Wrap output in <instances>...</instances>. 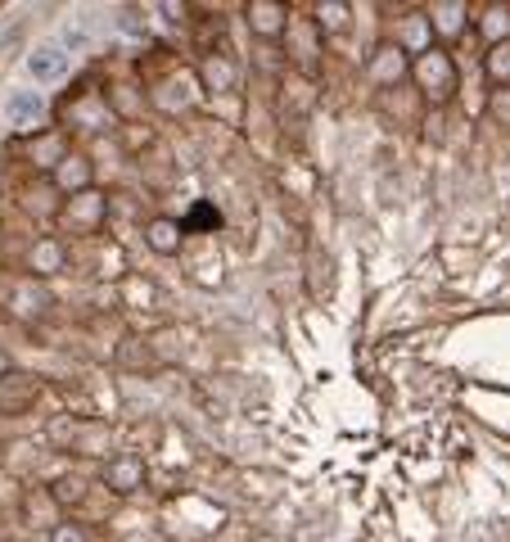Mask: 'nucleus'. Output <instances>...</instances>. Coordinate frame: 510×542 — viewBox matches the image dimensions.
<instances>
[{
    "label": "nucleus",
    "mask_w": 510,
    "mask_h": 542,
    "mask_svg": "<svg viewBox=\"0 0 510 542\" xmlns=\"http://www.w3.org/2000/svg\"><path fill=\"white\" fill-rule=\"evenodd\" d=\"M54 542H82V538H78V533H72V529H63V533H59Z\"/></svg>",
    "instance_id": "10"
},
{
    "label": "nucleus",
    "mask_w": 510,
    "mask_h": 542,
    "mask_svg": "<svg viewBox=\"0 0 510 542\" xmlns=\"http://www.w3.org/2000/svg\"><path fill=\"white\" fill-rule=\"evenodd\" d=\"M136 474H140V470H136V465H131V461H122V465H113V480H118V484H122V489H118V493H131V484H136Z\"/></svg>",
    "instance_id": "5"
},
{
    "label": "nucleus",
    "mask_w": 510,
    "mask_h": 542,
    "mask_svg": "<svg viewBox=\"0 0 510 542\" xmlns=\"http://www.w3.org/2000/svg\"><path fill=\"white\" fill-rule=\"evenodd\" d=\"M5 113H10L14 122H37V118H41V95H32V91H14V95L5 100Z\"/></svg>",
    "instance_id": "2"
},
{
    "label": "nucleus",
    "mask_w": 510,
    "mask_h": 542,
    "mask_svg": "<svg viewBox=\"0 0 510 542\" xmlns=\"http://www.w3.org/2000/svg\"><path fill=\"white\" fill-rule=\"evenodd\" d=\"M63 41H68V45H86V32L68 23V28H63Z\"/></svg>",
    "instance_id": "9"
},
{
    "label": "nucleus",
    "mask_w": 510,
    "mask_h": 542,
    "mask_svg": "<svg viewBox=\"0 0 510 542\" xmlns=\"http://www.w3.org/2000/svg\"><path fill=\"white\" fill-rule=\"evenodd\" d=\"M28 73H32L37 82H59V78L68 73V54H63L59 45H41V50L28 59Z\"/></svg>",
    "instance_id": "1"
},
{
    "label": "nucleus",
    "mask_w": 510,
    "mask_h": 542,
    "mask_svg": "<svg viewBox=\"0 0 510 542\" xmlns=\"http://www.w3.org/2000/svg\"><path fill=\"white\" fill-rule=\"evenodd\" d=\"M488 32L492 37H501V32L510 37V10H488Z\"/></svg>",
    "instance_id": "7"
},
{
    "label": "nucleus",
    "mask_w": 510,
    "mask_h": 542,
    "mask_svg": "<svg viewBox=\"0 0 510 542\" xmlns=\"http://www.w3.org/2000/svg\"><path fill=\"white\" fill-rule=\"evenodd\" d=\"M150 240H154V249L172 253V249H177V226H172V222H154V226H150Z\"/></svg>",
    "instance_id": "3"
},
{
    "label": "nucleus",
    "mask_w": 510,
    "mask_h": 542,
    "mask_svg": "<svg viewBox=\"0 0 510 542\" xmlns=\"http://www.w3.org/2000/svg\"><path fill=\"white\" fill-rule=\"evenodd\" d=\"M492 73H497V78H501V73H510V41L492 50Z\"/></svg>",
    "instance_id": "8"
},
{
    "label": "nucleus",
    "mask_w": 510,
    "mask_h": 542,
    "mask_svg": "<svg viewBox=\"0 0 510 542\" xmlns=\"http://www.w3.org/2000/svg\"><path fill=\"white\" fill-rule=\"evenodd\" d=\"M461 14H465L461 5H443V10H439V28H443V32H457V28H461Z\"/></svg>",
    "instance_id": "6"
},
{
    "label": "nucleus",
    "mask_w": 510,
    "mask_h": 542,
    "mask_svg": "<svg viewBox=\"0 0 510 542\" xmlns=\"http://www.w3.org/2000/svg\"><path fill=\"white\" fill-rule=\"evenodd\" d=\"M249 14L258 19V32H276V28H280V10H276V5H253Z\"/></svg>",
    "instance_id": "4"
}]
</instances>
